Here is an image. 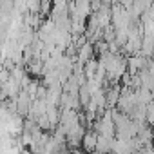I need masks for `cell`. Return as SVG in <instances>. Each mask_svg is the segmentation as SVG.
<instances>
[{"instance_id":"cell-1","label":"cell","mask_w":154,"mask_h":154,"mask_svg":"<svg viewBox=\"0 0 154 154\" xmlns=\"http://www.w3.org/2000/svg\"><path fill=\"white\" fill-rule=\"evenodd\" d=\"M96 140H98L96 131H85V132H84V136H82L80 145H84V150H85V152H94Z\"/></svg>"}]
</instances>
